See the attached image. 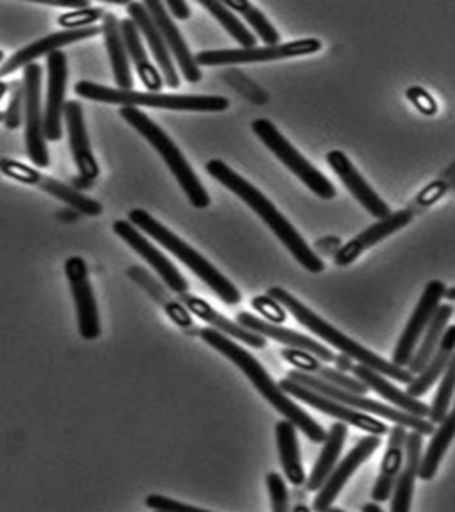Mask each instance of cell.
I'll return each mask as SVG.
<instances>
[{
  "label": "cell",
  "mask_w": 455,
  "mask_h": 512,
  "mask_svg": "<svg viewBox=\"0 0 455 512\" xmlns=\"http://www.w3.org/2000/svg\"><path fill=\"white\" fill-rule=\"evenodd\" d=\"M200 336L210 347H214L228 360L233 361L244 372V376L255 384L256 390L264 395V399L269 400L272 406L278 409V413L296 425L297 429H301L313 443L326 441L328 438L326 431L313 420L312 416L288 399L287 392L281 388L280 384L272 381V377L260 365V361L255 360L246 349H242L240 345L228 340L226 336L221 335V331H216V329H201Z\"/></svg>",
  "instance_id": "1"
},
{
  "label": "cell",
  "mask_w": 455,
  "mask_h": 512,
  "mask_svg": "<svg viewBox=\"0 0 455 512\" xmlns=\"http://www.w3.org/2000/svg\"><path fill=\"white\" fill-rule=\"evenodd\" d=\"M207 171L208 175L214 176L217 182H221L226 189L237 194L251 210H255V214H258V217L271 228L272 233L285 244V248L292 253L299 264L303 265L306 271L313 272V274L324 271V262L313 253L312 248L304 242L296 228L288 223L285 216L280 214V210L274 207L271 201L256 189L255 185L249 184L248 180L237 175L221 160H210L207 164Z\"/></svg>",
  "instance_id": "2"
},
{
  "label": "cell",
  "mask_w": 455,
  "mask_h": 512,
  "mask_svg": "<svg viewBox=\"0 0 455 512\" xmlns=\"http://www.w3.org/2000/svg\"><path fill=\"white\" fill-rule=\"evenodd\" d=\"M267 294L272 299H276L278 303L283 304L287 308V312L292 313L296 317L297 322H301L304 328L310 329L312 333L320 336L324 342H328V344L336 347L338 351L351 356L352 360L374 368L383 376L397 379L400 383L409 384L413 381V374L409 370H404V367H399L395 363L383 360L381 356H377L376 352L368 351L363 345L354 342L349 336L344 335L342 331H338L335 326H331L329 322L319 317L317 313H313L310 308H306L299 299H296L292 294H288L287 290H283L280 287H272L269 288Z\"/></svg>",
  "instance_id": "3"
},
{
  "label": "cell",
  "mask_w": 455,
  "mask_h": 512,
  "mask_svg": "<svg viewBox=\"0 0 455 512\" xmlns=\"http://www.w3.org/2000/svg\"><path fill=\"white\" fill-rule=\"evenodd\" d=\"M128 219L139 230L148 233L153 240H157L164 248L171 251L180 262H184L200 280L205 281L208 287L212 288L214 294L223 299L224 303H240V292L235 288V285H232V281L224 278L223 274L217 271L216 267L210 264L205 256H201L198 251H194L191 246H187L184 240L168 230L164 224H160L157 219H153L146 210L134 208V210H130Z\"/></svg>",
  "instance_id": "4"
},
{
  "label": "cell",
  "mask_w": 455,
  "mask_h": 512,
  "mask_svg": "<svg viewBox=\"0 0 455 512\" xmlns=\"http://www.w3.org/2000/svg\"><path fill=\"white\" fill-rule=\"evenodd\" d=\"M75 93L104 104L141 105V107H157L171 111L221 112L228 109L230 102L223 96L203 95H159V93H139L132 89H111L98 86L88 80L75 84Z\"/></svg>",
  "instance_id": "5"
},
{
  "label": "cell",
  "mask_w": 455,
  "mask_h": 512,
  "mask_svg": "<svg viewBox=\"0 0 455 512\" xmlns=\"http://www.w3.org/2000/svg\"><path fill=\"white\" fill-rule=\"evenodd\" d=\"M120 114L130 127L136 128L137 132L159 152L160 157L168 164L169 171L175 175L178 184L184 189L185 196L189 198L192 205L196 208H207L210 205L207 191L203 189L200 178L192 171L189 162L176 148V144L169 139L168 134L159 125H155L144 112L132 105H121Z\"/></svg>",
  "instance_id": "6"
},
{
  "label": "cell",
  "mask_w": 455,
  "mask_h": 512,
  "mask_svg": "<svg viewBox=\"0 0 455 512\" xmlns=\"http://www.w3.org/2000/svg\"><path fill=\"white\" fill-rule=\"evenodd\" d=\"M288 379L304 384V386L312 388L315 392L322 393V395L338 400V402H344V404L351 406V408L360 409V411H365V413H370V415L383 416L386 420L404 425V427H411L413 431L422 432L424 436L425 434H434V431H436L431 420L427 422L422 416L411 415L408 411H399V409L392 408V406H386L383 402L368 399L363 393L345 390L342 386L328 383V381L313 376V374H308V372H303V370H292L288 374Z\"/></svg>",
  "instance_id": "7"
},
{
  "label": "cell",
  "mask_w": 455,
  "mask_h": 512,
  "mask_svg": "<svg viewBox=\"0 0 455 512\" xmlns=\"http://www.w3.org/2000/svg\"><path fill=\"white\" fill-rule=\"evenodd\" d=\"M253 132L260 137V141L271 150L278 159L287 166L294 175L303 182L310 191L315 192L322 200H333L336 196L335 185L329 182L319 169L313 168L301 153L297 152L292 144L288 143L274 123L269 120L253 121Z\"/></svg>",
  "instance_id": "8"
},
{
  "label": "cell",
  "mask_w": 455,
  "mask_h": 512,
  "mask_svg": "<svg viewBox=\"0 0 455 512\" xmlns=\"http://www.w3.org/2000/svg\"><path fill=\"white\" fill-rule=\"evenodd\" d=\"M322 48L319 40H297L265 47L239 48V50H205L194 56L198 66H221V64L265 63L290 57L308 56Z\"/></svg>",
  "instance_id": "9"
},
{
  "label": "cell",
  "mask_w": 455,
  "mask_h": 512,
  "mask_svg": "<svg viewBox=\"0 0 455 512\" xmlns=\"http://www.w3.org/2000/svg\"><path fill=\"white\" fill-rule=\"evenodd\" d=\"M41 72L40 64L29 63L25 66V141L32 164L38 168H47L50 160L41 116Z\"/></svg>",
  "instance_id": "10"
},
{
  "label": "cell",
  "mask_w": 455,
  "mask_h": 512,
  "mask_svg": "<svg viewBox=\"0 0 455 512\" xmlns=\"http://www.w3.org/2000/svg\"><path fill=\"white\" fill-rule=\"evenodd\" d=\"M447 294V288L443 281L432 280L427 283L424 294L416 304L415 312L409 319L408 326L400 335L397 347L393 351V363L399 367H408L409 361L415 354L416 347L420 344V338L424 336L425 329L429 326L436 310L440 308L441 299Z\"/></svg>",
  "instance_id": "11"
},
{
  "label": "cell",
  "mask_w": 455,
  "mask_h": 512,
  "mask_svg": "<svg viewBox=\"0 0 455 512\" xmlns=\"http://www.w3.org/2000/svg\"><path fill=\"white\" fill-rule=\"evenodd\" d=\"M280 386L292 397L303 400L304 404L312 406V408L319 409L322 413H326L329 416H335L338 420H342L345 424L354 425L358 429L370 432V434H377V436H383L386 432H390L388 425L376 420L370 415H365V411L360 413V409L351 408L344 402H338V400L326 397L322 393L315 392L312 388L304 386V384L296 383L292 379H283L280 381Z\"/></svg>",
  "instance_id": "12"
},
{
  "label": "cell",
  "mask_w": 455,
  "mask_h": 512,
  "mask_svg": "<svg viewBox=\"0 0 455 512\" xmlns=\"http://www.w3.org/2000/svg\"><path fill=\"white\" fill-rule=\"evenodd\" d=\"M0 173L13 178L16 182L40 187V189L48 192V194H52V196H56V198L64 201V203H68L75 210H79L80 214L100 216L102 210H104V207L98 201L89 200L86 196H82L79 191L64 185L63 182H59L56 178L41 175L38 171H34V169L25 166V164H20L16 160L0 159Z\"/></svg>",
  "instance_id": "13"
},
{
  "label": "cell",
  "mask_w": 455,
  "mask_h": 512,
  "mask_svg": "<svg viewBox=\"0 0 455 512\" xmlns=\"http://www.w3.org/2000/svg\"><path fill=\"white\" fill-rule=\"evenodd\" d=\"M64 272L72 288L80 336L86 340H95L100 336V319H98L95 294L89 283L88 265L79 256H73L64 265Z\"/></svg>",
  "instance_id": "14"
},
{
  "label": "cell",
  "mask_w": 455,
  "mask_h": 512,
  "mask_svg": "<svg viewBox=\"0 0 455 512\" xmlns=\"http://www.w3.org/2000/svg\"><path fill=\"white\" fill-rule=\"evenodd\" d=\"M379 445H381V438L377 434H370V436L361 438L358 445L352 448L351 452L345 456L344 461L336 466L328 480L322 484L319 495L313 502V509L319 512L329 511L333 507L336 496L340 495V491L347 484V480L351 479L361 464L365 463L368 457L376 452Z\"/></svg>",
  "instance_id": "15"
},
{
  "label": "cell",
  "mask_w": 455,
  "mask_h": 512,
  "mask_svg": "<svg viewBox=\"0 0 455 512\" xmlns=\"http://www.w3.org/2000/svg\"><path fill=\"white\" fill-rule=\"evenodd\" d=\"M48 64V93L47 107L43 112V134L50 141H59L63 137L64 93H66V80H68V63L61 50L50 52L47 57Z\"/></svg>",
  "instance_id": "16"
},
{
  "label": "cell",
  "mask_w": 455,
  "mask_h": 512,
  "mask_svg": "<svg viewBox=\"0 0 455 512\" xmlns=\"http://www.w3.org/2000/svg\"><path fill=\"white\" fill-rule=\"evenodd\" d=\"M114 232L118 237L125 240L130 248L136 251L137 255L143 256L148 264L152 265L153 271H157L160 278L176 294H184L189 288V283L184 276L178 272L175 265L166 256L160 253L159 249L153 246L152 242L144 239L143 233L137 230V226L127 221H116L114 223Z\"/></svg>",
  "instance_id": "17"
},
{
  "label": "cell",
  "mask_w": 455,
  "mask_h": 512,
  "mask_svg": "<svg viewBox=\"0 0 455 512\" xmlns=\"http://www.w3.org/2000/svg\"><path fill=\"white\" fill-rule=\"evenodd\" d=\"M64 120H66V127H68L73 160H75L80 173V178H75L73 184L77 185L79 189H88L91 182H95L100 169H98V164H96L93 152H91V144H89L88 132H86L82 107H80L79 102H66V105H64Z\"/></svg>",
  "instance_id": "18"
},
{
  "label": "cell",
  "mask_w": 455,
  "mask_h": 512,
  "mask_svg": "<svg viewBox=\"0 0 455 512\" xmlns=\"http://www.w3.org/2000/svg\"><path fill=\"white\" fill-rule=\"evenodd\" d=\"M328 164L370 216L384 219L392 214V208L379 198V194L367 184V180L360 175L358 169L354 168V164L344 152L340 150L329 152Z\"/></svg>",
  "instance_id": "19"
},
{
  "label": "cell",
  "mask_w": 455,
  "mask_h": 512,
  "mask_svg": "<svg viewBox=\"0 0 455 512\" xmlns=\"http://www.w3.org/2000/svg\"><path fill=\"white\" fill-rule=\"evenodd\" d=\"M411 221H413V210H399V212H392L384 219H379L376 224H372L365 232H361L358 237H354L351 242H347L345 246L336 251L335 264L338 267L351 265L352 262H356V258L361 253H365L367 249L376 246L377 242L390 237L393 233L399 232Z\"/></svg>",
  "instance_id": "20"
},
{
  "label": "cell",
  "mask_w": 455,
  "mask_h": 512,
  "mask_svg": "<svg viewBox=\"0 0 455 512\" xmlns=\"http://www.w3.org/2000/svg\"><path fill=\"white\" fill-rule=\"evenodd\" d=\"M102 32V27H80V29H66L63 32H56V34H50L43 40H38L36 43H31L29 47L18 50L15 56L9 57L6 63L0 66V79L6 77L9 73L15 72L22 66H27L29 63H34L38 57L50 54L54 50L64 47V45H72L80 40H88L91 36H96Z\"/></svg>",
  "instance_id": "21"
},
{
  "label": "cell",
  "mask_w": 455,
  "mask_h": 512,
  "mask_svg": "<svg viewBox=\"0 0 455 512\" xmlns=\"http://www.w3.org/2000/svg\"><path fill=\"white\" fill-rule=\"evenodd\" d=\"M144 6L150 13V18L153 20V24L157 25V29L162 32L164 40L168 43L169 50L173 52L180 70L184 72V77L187 82L196 84L201 80L200 66L194 61V57L189 52V47L185 45L184 38L180 31L176 29V25L173 24L171 16L168 15V11L164 9V4L160 0H144Z\"/></svg>",
  "instance_id": "22"
},
{
  "label": "cell",
  "mask_w": 455,
  "mask_h": 512,
  "mask_svg": "<svg viewBox=\"0 0 455 512\" xmlns=\"http://www.w3.org/2000/svg\"><path fill=\"white\" fill-rule=\"evenodd\" d=\"M128 15L136 22L137 29L143 32L144 40L150 45L153 57L157 59L159 68L164 73V82L168 88H178L180 86V77L176 72L175 64L169 57L168 43L164 40L162 32L157 29V25L153 24L148 9L141 2H130L127 6Z\"/></svg>",
  "instance_id": "23"
},
{
  "label": "cell",
  "mask_w": 455,
  "mask_h": 512,
  "mask_svg": "<svg viewBox=\"0 0 455 512\" xmlns=\"http://www.w3.org/2000/svg\"><path fill=\"white\" fill-rule=\"evenodd\" d=\"M240 326L255 331L258 335L269 336L274 338L276 342L294 347V349H301V351L312 352L313 356H317L320 361H328V363H335L336 354L329 351L328 347L320 345L319 342H313L312 338L296 333L292 329L281 328L278 324H272L269 320H262L251 315V313H239Z\"/></svg>",
  "instance_id": "24"
},
{
  "label": "cell",
  "mask_w": 455,
  "mask_h": 512,
  "mask_svg": "<svg viewBox=\"0 0 455 512\" xmlns=\"http://www.w3.org/2000/svg\"><path fill=\"white\" fill-rule=\"evenodd\" d=\"M422 448H424V434L418 431L408 432L406 461L402 464V470L393 488V512H408L411 509V500L415 495V480L422 463Z\"/></svg>",
  "instance_id": "25"
},
{
  "label": "cell",
  "mask_w": 455,
  "mask_h": 512,
  "mask_svg": "<svg viewBox=\"0 0 455 512\" xmlns=\"http://www.w3.org/2000/svg\"><path fill=\"white\" fill-rule=\"evenodd\" d=\"M406 440H408V431L404 425L397 424L390 429V441L381 463V473L377 477L376 486L372 489L374 502H384L393 495L395 482L406 459Z\"/></svg>",
  "instance_id": "26"
},
{
  "label": "cell",
  "mask_w": 455,
  "mask_h": 512,
  "mask_svg": "<svg viewBox=\"0 0 455 512\" xmlns=\"http://www.w3.org/2000/svg\"><path fill=\"white\" fill-rule=\"evenodd\" d=\"M352 374L367 384L370 390H374L377 395H381L383 399L392 402L402 411H408L411 415L422 416V418L429 416V413H431V408L427 404L411 397L408 392L399 390L395 384L390 383L388 379H384L383 374H379L374 368L367 367L363 363H356L352 368Z\"/></svg>",
  "instance_id": "27"
},
{
  "label": "cell",
  "mask_w": 455,
  "mask_h": 512,
  "mask_svg": "<svg viewBox=\"0 0 455 512\" xmlns=\"http://www.w3.org/2000/svg\"><path fill=\"white\" fill-rule=\"evenodd\" d=\"M178 296H180V301L185 304V308L189 312L194 313L201 320H205L210 326L219 329L221 333L233 336V338H237L240 342H246V344L255 347V349H264L265 344H267L264 335H258L255 331H251V329L244 328V326L226 319V317H223L221 313H217L210 304L205 303L200 297L191 296L187 292L178 294Z\"/></svg>",
  "instance_id": "28"
},
{
  "label": "cell",
  "mask_w": 455,
  "mask_h": 512,
  "mask_svg": "<svg viewBox=\"0 0 455 512\" xmlns=\"http://www.w3.org/2000/svg\"><path fill=\"white\" fill-rule=\"evenodd\" d=\"M281 356H283L288 363H292L294 367L299 368V370L320 377V379H324V381H328V383L336 384V386H342L345 390L363 393V395H367L368 390H370L367 384L360 381L358 377H349L345 372H342V370H338V368H329L326 367V365H322L319 358L313 356L312 352L287 347V349L281 351Z\"/></svg>",
  "instance_id": "29"
},
{
  "label": "cell",
  "mask_w": 455,
  "mask_h": 512,
  "mask_svg": "<svg viewBox=\"0 0 455 512\" xmlns=\"http://www.w3.org/2000/svg\"><path fill=\"white\" fill-rule=\"evenodd\" d=\"M455 352V326L445 329V333L441 336L440 345L436 352L432 354L431 361L427 363V367L418 374V377H413V381L408 384V393L411 397H422L425 393L431 390L436 381L440 379L441 374L445 372L448 363L452 360Z\"/></svg>",
  "instance_id": "30"
},
{
  "label": "cell",
  "mask_w": 455,
  "mask_h": 512,
  "mask_svg": "<svg viewBox=\"0 0 455 512\" xmlns=\"http://www.w3.org/2000/svg\"><path fill=\"white\" fill-rule=\"evenodd\" d=\"M121 34L123 41L127 47L128 57L132 59V63L136 64L137 75L143 80L144 86L148 91L157 93L164 86V77L160 75L159 70L153 66L152 61L144 52L143 43L139 38V29L136 22L132 18H127L121 22Z\"/></svg>",
  "instance_id": "31"
},
{
  "label": "cell",
  "mask_w": 455,
  "mask_h": 512,
  "mask_svg": "<svg viewBox=\"0 0 455 512\" xmlns=\"http://www.w3.org/2000/svg\"><path fill=\"white\" fill-rule=\"evenodd\" d=\"M102 32L105 36V47H107V52L111 57L112 72H114L116 84L121 89H132L134 79H132L130 66H128V52L125 41H123V34H121V24L112 13H105Z\"/></svg>",
  "instance_id": "32"
},
{
  "label": "cell",
  "mask_w": 455,
  "mask_h": 512,
  "mask_svg": "<svg viewBox=\"0 0 455 512\" xmlns=\"http://www.w3.org/2000/svg\"><path fill=\"white\" fill-rule=\"evenodd\" d=\"M128 278L136 281L137 285H141L160 306H164L171 320H173L175 324H178V328L194 333L196 326L192 324L191 315H189L191 312L185 308L184 303L180 304L178 301H173V297L169 296L168 292L164 290V287L160 285L159 281L152 278L146 269L137 267V265L136 267H130V269H128Z\"/></svg>",
  "instance_id": "33"
},
{
  "label": "cell",
  "mask_w": 455,
  "mask_h": 512,
  "mask_svg": "<svg viewBox=\"0 0 455 512\" xmlns=\"http://www.w3.org/2000/svg\"><path fill=\"white\" fill-rule=\"evenodd\" d=\"M454 308L452 304H440V308L434 313L429 326L425 329L424 340L416 347L413 358L408 363V370L411 374H420L427 363L431 361L432 354L438 349L441 342V336L447 329L448 320L452 319Z\"/></svg>",
  "instance_id": "34"
},
{
  "label": "cell",
  "mask_w": 455,
  "mask_h": 512,
  "mask_svg": "<svg viewBox=\"0 0 455 512\" xmlns=\"http://www.w3.org/2000/svg\"><path fill=\"white\" fill-rule=\"evenodd\" d=\"M345 438H347V427L342 422L331 425L328 438L324 441V448L320 452L319 461L313 466L312 475L306 482L308 491H319L322 484L328 480L331 472L335 470L336 461L342 454Z\"/></svg>",
  "instance_id": "35"
},
{
  "label": "cell",
  "mask_w": 455,
  "mask_h": 512,
  "mask_svg": "<svg viewBox=\"0 0 455 512\" xmlns=\"http://www.w3.org/2000/svg\"><path fill=\"white\" fill-rule=\"evenodd\" d=\"M276 440H278V450H280L281 464L287 479L294 486L304 484V470L301 464V454H299V443H297L296 425L290 420H281L276 424Z\"/></svg>",
  "instance_id": "36"
},
{
  "label": "cell",
  "mask_w": 455,
  "mask_h": 512,
  "mask_svg": "<svg viewBox=\"0 0 455 512\" xmlns=\"http://www.w3.org/2000/svg\"><path fill=\"white\" fill-rule=\"evenodd\" d=\"M440 425V429L434 431V434H432L431 443H429V447H427L424 456H422L420 472H418L420 479L431 480L432 477L436 475L438 468H440L441 459L445 456V452H447L448 447H450V443L454 441L455 404L452 411L447 413V416L443 418V422H441Z\"/></svg>",
  "instance_id": "37"
},
{
  "label": "cell",
  "mask_w": 455,
  "mask_h": 512,
  "mask_svg": "<svg viewBox=\"0 0 455 512\" xmlns=\"http://www.w3.org/2000/svg\"><path fill=\"white\" fill-rule=\"evenodd\" d=\"M198 2L203 8L212 13L217 22L223 25L224 29L230 32V36H233L242 47H255V36L244 27L237 16L233 15L232 9L228 8L223 0H198Z\"/></svg>",
  "instance_id": "38"
},
{
  "label": "cell",
  "mask_w": 455,
  "mask_h": 512,
  "mask_svg": "<svg viewBox=\"0 0 455 512\" xmlns=\"http://www.w3.org/2000/svg\"><path fill=\"white\" fill-rule=\"evenodd\" d=\"M223 2L232 11H237L239 15L244 16V20L255 29L256 34L264 40V43L267 45L280 43V32L272 27L267 16L260 9H256L249 0H223Z\"/></svg>",
  "instance_id": "39"
},
{
  "label": "cell",
  "mask_w": 455,
  "mask_h": 512,
  "mask_svg": "<svg viewBox=\"0 0 455 512\" xmlns=\"http://www.w3.org/2000/svg\"><path fill=\"white\" fill-rule=\"evenodd\" d=\"M455 393V352L452 360L448 363V367L443 372V379H441L440 388L436 397L432 400L431 413H429V420L432 424H441L443 418L447 416L450 402L454 399Z\"/></svg>",
  "instance_id": "40"
},
{
  "label": "cell",
  "mask_w": 455,
  "mask_h": 512,
  "mask_svg": "<svg viewBox=\"0 0 455 512\" xmlns=\"http://www.w3.org/2000/svg\"><path fill=\"white\" fill-rule=\"evenodd\" d=\"M9 93H11V100H9L8 111L4 114V121H6V128L15 130L22 125V109H24L25 102L24 82L13 80L9 84Z\"/></svg>",
  "instance_id": "41"
},
{
  "label": "cell",
  "mask_w": 455,
  "mask_h": 512,
  "mask_svg": "<svg viewBox=\"0 0 455 512\" xmlns=\"http://www.w3.org/2000/svg\"><path fill=\"white\" fill-rule=\"evenodd\" d=\"M105 11L100 8H80L72 13H66L57 18V22L64 29H80V27H88L95 24L96 20L104 18Z\"/></svg>",
  "instance_id": "42"
},
{
  "label": "cell",
  "mask_w": 455,
  "mask_h": 512,
  "mask_svg": "<svg viewBox=\"0 0 455 512\" xmlns=\"http://www.w3.org/2000/svg\"><path fill=\"white\" fill-rule=\"evenodd\" d=\"M253 308L256 312L262 313L265 319L272 324H283L287 320V308L283 304L278 303L276 299H272L269 294L267 296H258L253 299Z\"/></svg>",
  "instance_id": "43"
},
{
  "label": "cell",
  "mask_w": 455,
  "mask_h": 512,
  "mask_svg": "<svg viewBox=\"0 0 455 512\" xmlns=\"http://www.w3.org/2000/svg\"><path fill=\"white\" fill-rule=\"evenodd\" d=\"M267 488L271 493L272 511L287 512L288 509V491L285 482L278 473H269L267 475Z\"/></svg>",
  "instance_id": "44"
},
{
  "label": "cell",
  "mask_w": 455,
  "mask_h": 512,
  "mask_svg": "<svg viewBox=\"0 0 455 512\" xmlns=\"http://www.w3.org/2000/svg\"><path fill=\"white\" fill-rule=\"evenodd\" d=\"M406 96H408L409 102L415 105L416 109L422 112V114L434 116V114L438 112L436 100H434L431 93H427L424 88L413 86V88H409L408 91H406Z\"/></svg>",
  "instance_id": "45"
},
{
  "label": "cell",
  "mask_w": 455,
  "mask_h": 512,
  "mask_svg": "<svg viewBox=\"0 0 455 512\" xmlns=\"http://www.w3.org/2000/svg\"><path fill=\"white\" fill-rule=\"evenodd\" d=\"M146 505L150 507V509H155V511H203L201 507H196V505H187L182 504V502H175V500H171V498H166V496L160 495H150L146 498Z\"/></svg>",
  "instance_id": "46"
},
{
  "label": "cell",
  "mask_w": 455,
  "mask_h": 512,
  "mask_svg": "<svg viewBox=\"0 0 455 512\" xmlns=\"http://www.w3.org/2000/svg\"><path fill=\"white\" fill-rule=\"evenodd\" d=\"M448 187H450V185H448L445 180H436V182H432L427 189H424V191L416 196V201H418L422 207H429L432 203H436V201L440 200L441 196L448 191Z\"/></svg>",
  "instance_id": "47"
},
{
  "label": "cell",
  "mask_w": 455,
  "mask_h": 512,
  "mask_svg": "<svg viewBox=\"0 0 455 512\" xmlns=\"http://www.w3.org/2000/svg\"><path fill=\"white\" fill-rule=\"evenodd\" d=\"M29 2H40V4H48V6H56V8H89V0H29Z\"/></svg>",
  "instance_id": "48"
},
{
  "label": "cell",
  "mask_w": 455,
  "mask_h": 512,
  "mask_svg": "<svg viewBox=\"0 0 455 512\" xmlns=\"http://www.w3.org/2000/svg\"><path fill=\"white\" fill-rule=\"evenodd\" d=\"M168 2L171 13L178 18V20H187L191 16V9L187 6L185 0H166Z\"/></svg>",
  "instance_id": "49"
},
{
  "label": "cell",
  "mask_w": 455,
  "mask_h": 512,
  "mask_svg": "<svg viewBox=\"0 0 455 512\" xmlns=\"http://www.w3.org/2000/svg\"><path fill=\"white\" fill-rule=\"evenodd\" d=\"M340 248H342V240L338 237H328V239H320L317 242V249H320L322 253H336Z\"/></svg>",
  "instance_id": "50"
},
{
  "label": "cell",
  "mask_w": 455,
  "mask_h": 512,
  "mask_svg": "<svg viewBox=\"0 0 455 512\" xmlns=\"http://www.w3.org/2000/svg\"><path fill=\"white\" fill-rule=\"evenodd\" d=\"M335 365L338 370H342V372H352V368H354V360H352L351 356H347V354H336Z\"/></svg>",
  "instance_id": "51"
},
{
  "label": "cell",
  "mask_w": 455,
  "mask_h": 512,
  "mask_svg": "<svg viewBox=\"0 0 455 512\" xmlns=\"http://www.w3.org/2000/svg\"><path fill=\"white\" fill-rule=\"evenodd\" d=\"M361 511L363 512H381L383 509H381V505L377 504H365L363 507H361Z\"/></svg>",
  "instance_id": "52"
},
{
  "label": "cell",
  "mask_w": 455,
  "mask_h": 512,
  "mask_svg": "<svg viewBox=\"0 0 455 512\" xmlns=\"http://www.w3.org/2000/svg\"><path fill=\"white\" fill-rule=\"evenodd\" d=\"M9 91V84L6 82H0V100H2V96L6 95Z\"/></svg>",
  "instance_id": "53"
},
{
  "label": "cell",
  "mask_w": 455,
  "mask_h": 512,
  "mask_svg": "<svg viewBox=\"0 0 455 512\" xmlns=\"http://www.w3.org/2000/svg\"><path fill=\"white\" fill-rule=\"evenodd\" d=\"M104 2H109V4H118V6H123V4H130L132 0H104Z\"/></svg>",
  "instance_id": "54"
},
{
  "label": "cell",
  "mask_w": 455,
  "mask_h": 512,
  "mask_svg": "<svg viewBox=\"0 0 455 512\" xmlns=\"http://www.w3.org/2000/svg\"><path fill=\"white\" fill-rule=\"evenodd\" d=\"M445 297H447V299H450V301H455V287L448 288Z\"/></svg>",
  "instance_id": "55"
},
{
  "label": "cell",
  "mask_w": 455,
  "mask_h": 512,
  "mask_svg": "<svg viewBox=\"0 0 455 512\" xmlns=\"http://www.w3.org/2000/svg\"><path fill=\"white\" fill-rule=\"evenodd\" d=\"M294 511H308V507L306 505H297V507H294Z\"/></svg>",
  "instance_id": "56"
},
{
  "label": "cell",
  "mask_w": 455,
  "mask_h": 512,
  "mask_svg": "<svg viewBox=\"0 0 455 512\" xmlns=\"http://www.w3.org/2000/svg\"><path fill=\"white\" fill-rule=\"evenodd\" d=\"M2 59H4V52L0 50V63H2Z\"/></svg>",
  "instance_id": "57"
},
{
  "label": "cell",
  "mask_w": 455,
  "mask_h": 512,
  "mask_svg": "<svg viewBox=\"0 0 455 512\" xmlns=\"http://www.w3.org/2000/svg\"><path fill=\"white\" fill-rule=\"evenodd\" d=\"M4 120V114H2V112H0V121Z\"/></svg>",
  "instance_id": "58"
}]
</instances>
